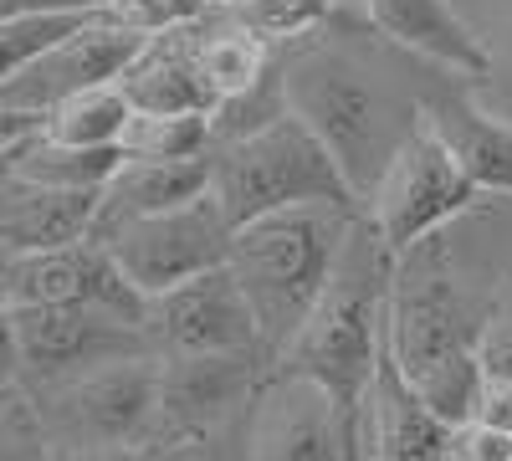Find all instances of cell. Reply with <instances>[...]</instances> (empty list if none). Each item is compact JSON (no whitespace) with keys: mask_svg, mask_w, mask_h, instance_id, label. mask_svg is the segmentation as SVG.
<instances>
[{"mask_svg":"<svg viewBox=\"0 0 512 461\" xmlns=\"http://www.w3.org/2000/svg\"><path fill=\"white\" fill-rule=\"evenodd\" d=\"M277 67L287 108L328 144L359 205L395 149L425 123V98L456 77L405 52L354 11L333 16L292 47H277Z\"/></svg>","mask_w":512,"mask_h":461,"instance_id":"cell-1","label":"cell"},{"mask_svg":"<svg viewBox=\"0 0 512 461\" xmlns=\"http://www.w3.org/2000/svg\"><path fill=\"white\" fill-rule=\"evenodd\" d=\"M390 277L395 257L384 251L374 226L359 216L344 251L333 262L323 298L313 303L308 323L292 333V344L277 354V369H303L338 400L354 436L359 400L374 380V364L390 344Z\"/></svg>","mask_w":512,"mask_h":461,"instance_id":"cell-2","label":"cell"},{"mask_svg":"<svg viewBox=\"0 0 512 461\" xmlns=\"http://www.w3.org/2000/svg\"><path fill=\"white\" fill-rule=\"evenodd\" d=\"M359 216L364 211H354V205H292V211L256 216L231 231L226 267L236 272L256 313L267 364H277L292 333L308 323Z\"/></svg>","mask_w":512,"mask_h":461,"instance_id":"cell-3","label":"cell"},{"mask_svg":"<svg viewBox=\"0 0 512 461\" xmlns=\"http://www.w3.org/2000/svg\"><path fill=\"white\" fill-rule=\"evenodd\" d=\"M210 190L226 205L231 226L292 211V205H354V211H364L328 144L292 108L262 129L210 144Z\"/></svg>","mask_w":512,"mask_h":461,"instance_id":"cell-4","label":"cell"},{"mask_svg":"<svg viewBox=\"0 0 512 461\" xmlns=\"http://www.w3.org/2000/svg\"><path fill=\"white\" fill-rule=\"evenodd\" d=\"M492 303L477 298L451 267L441 236L410 246L390 277V354L405 374L425 369L441 354L477 349Z\"/></svg>","mask_w":512,"mask_h":461,"instance_id":"cell-5","label":"cell"},{"mask_svg":"<svg viewBox=\"0 0 512 461\" xmlns=\"http://www.w3.org/2000/svg\"><path fill=\"white\" fill-rule=\"evenodd\" d=\"M482 200L487 195L466 180V170L446 149V139L431 123H420V129L395 149V159L384 164L374 190L364 195V221L374 226L384 251L400 262L410 246L441 236L456 216L477 211Z\"/></svg>","mask_w":512,"mask_h":461,"instance_id":"cell-6","label":"cell"},{"mask_svg":"<svg viewBox=\"0 0 512 461\" xmlns=\"http://www.w3.org/2000/svg\"><path fill=\"white\" fill-rule=\"evenodd\" d=\"M31 400L57 446H149L159 436V354L98 364Z\"/></svg>","mask_w":512,"mask_h":461,"instance_id":"cell-7","label":"cell"},{"mask_svg":"<svg viewBox=\"0 0 512 461\" xmlns=\"http://www.w3.org/2000/svg\"><path fill=\"white\" fill-rule=\"evenodd\" d=\"M231 231L236 226L226 216V205L216 200V190H205L175 205V211H154V216H139V221L108 231L103 246L113 251V262L144 298H159V292L180 287L200 272L226 267Z\"/></svg>","mask_w":512,"mask_h":461,"instance_id":"cell-8","label":"cell"},{"mask_svg":"<svg viewBox=\"0 0 512 461\" xmlns=\"http://www.w3.org/2000/svg\"><path fill=\"white\" fill-rule=\"evenodd\" d=\"M16 313L21 339V390H52L62 380H77L98 364L154 354L149 333L118 313H103L93 303H26Z\"/></svg>","mask_w":512,"mask_h":461,"instance_id":"cell-9","label":"cell"},{"mask_svg":"<svg viewBox=\"0 0 512 461\" xmlns=\"http://www.w3.org/2000/svg\"><path fill=\"white\" fill-rule=\"evenodd\" d=\"M246 461H354V436L313 374L272 364L246 405Z\"/></svg>","mask_w":512,"mask_h":461,"instance_id":"cell-10","label":"cell"},{"mask_svg":"<svg viewBox=\"0 0 512 461\" xmlns=\"http://www.w3.org/2000/svg\"><path fill=\"white\" fill-rule=\"evenodd\" d=\"M144 31H128L123 21L108 16V6L88 21L67 31L62 41H52L26 72H16L11 82H0V103H11L21 113H52L62 98L72 93H88V88H103V82H118L144 52Z\"/></svg>","mask_w":512,"mask_h":461,"instance_id":"cell-11","label":"cell"},{"mask_svg":"<svg viewBox=\"0 0 512 461\" xmlns=\"http://www.w3.org/2000/svg\"><path fill=\"white\" fill-rule=\"evenodd\" d=\"M144 328H149L154 354H236V349L262 354L256 313L231 267L200 272L180 287L159 292V298H149Z\"/></svg>","mask_w":512,"mask_h":461,"instance_id":"cell-12","label":"cell"},{"mask_svg":"<svg viewBox=\"0 0 512 461\" xmlns=\"http://www.w3.org/2000/svg\"><path fill=\"white\" fill-rule=\"evenodd\" d=\"M262 354H159V436L195 441L210 436L231 410L251 405L262 385Z\"/></svg>","mask_w":512,"mask_h":461,"instance_id":"cell-13","label":"cell"},{"mask_svg":"<svg viewBox=\"0 0 512 461\" xmlns=\"http://www.w3.org/2000/svg\"><path fill=\"white\" fill-rule=\"evenodd\" d=\"M451 426L420 400L410 374L384 344L354 415V461H446Z\"/></svg>","mask_w":512,"mask_h":461,"instance_id":"cell-14","label":"cell"},{"mask_svg":"<svg viewBox=\"0 0 512 461\" xmlns=\"http://www.w3.org/2000/svg\"><path fill=\"white\" fill-rule=\"evenodd\" d=\"M425 123L446 139V149L456 154L466 180H472L482 195L512 200V118L477 103L472 82L446 77L441 88L425 98Z\"/></svg>","mask_w":512,"mask_h":461,"instance_id":"cell-15","label":"cell"},{"mask_svg":"<svg viewBox=\"0 0 512 461\" xmlns=\"http://www.w3.org/2000/svg\"><path fill=\"white\" fill-rule=\"evenodd\" d=\"M359 16L441 72H456L466 82L487 72V52L456 0H359Z\"/></svg>","mask_w":512,"mask_h":461,"instance_id":"cell-16","label":"cell"},{"mask_svg":"<svg viewBox=\"0 0 512 461\" xmlns=\"http://www.w3.org/2000/svg\"><path fill=\"white\" fill-rule=\"evenodd\" d=\"M98 195L103 190H57L6 170L0 175V251L26 257V251H52L93 236Z\"/></svg>","mask_w":512,"mask_h":461,"instance_id":"cell-17","label":"cell"},{"mask_svg":"<svg viewBox=\"0 0 512 461\" xmlns=\"http://www.w3.org/2000/svg\"><path fill=\"white\" fill-rule=\"evenodd\" d=\"M210 190V154L195 159H128L113 170V180L98 195V216H93V241L108 231L154 216V211H175V205L195 200Z\"/></svg>","mask_w":512,"mask_h":461,"instance_id":"cell-18","label":"cell"},{"mask_svg":"<svg viewBox=\"0 0 512 461\" xmlns=\"http://www.w3.org/2000/svg\"><path fill=\"white\" fill-rule=\"evenodd\" d=\"M118 88L134 103V113H210L216 118V93H210V82L195 62L185 26L149 36L144 52L118 77Z\"/></svg>","mask_w":512,"mask_h":461,"instance_id":"cell-19","label":"cell"},{"mask_svg":"<svg viewBox=\"0 0 512 461\" xmlns=\"http://www.w3.org/2000/svg\"><path fill=\"white\" fill-rule=\"evenodd\" d=\"M123 164V144L108 149H72V144H52L47 134H26L16 144L11 170L36 180V185H57V190H103L113 180V170Z\"/></svg>","mask_w":512,"mask_h":461,"instance_id":"cell-20","label":"cell"},{"mask_svg":"<svg viewBox=\"0 0 512 461\" xmlns=\"http://www.w3.org/2000/svg\"><path fill=\"white\" fill-rule=\"evenodd\" d=\"M128 113H134V103L123 98V88L118 82H103V88L72 93L52 113H41V134L52 144H72V149H108L123 139Z\"/></svg>","mask_w":512,"mask_h":461,"instance_id":"cell-21","label":"cell"},{"mask_svg":"<svg viewBox=\"0 0 512 461\" xmlns=\"http://www.w3.org/2000/svg\"><path fill=\"white\" fill-rule=\"evenodd\" d=\"M98 11H103V0H88V6H31V11L0 16V82L26 72L52 41H62L77 26H88Z\"/></svg>","mask_w":512,"mask_h":461,"instance_id":"cell-22","label":"cell"},{"mask_svg":"<svg viewBox=\"0 0 512 461\" xmlns=\"http://www.w3.org/2000/svg\"><path fill=\"white\" fill-rule=\"evenodd\" d=\"M482 380H487L482 349H456V354H441V359H431L425 369H415V374H410V385L420 390V400L431 405L451 431L472 421L477 395H482Z\"/></svg>","mask_w":512,"mask_h":461,"instance_id":"cell-23","label":"cell"},{"mask_svg":"<svg viewBox=\"0 0 512 461\" xmlns=\"http://www.w3.org/2000/svg\"><path fill=\"white\" fill-rule=\"evenodd\" d=\"M118 144L128 159H195L216 144V123L210 113H128Z\"/></svg>","mask_w":512,"mask_h":461,"instance_id":"cell-24","label":"cell"},{"mask_svg":"<svg viewBox=\"0 0 512 461\" xmlns=\"http://www.w3.org/2000/svg\"><path fill=\"white\" fill-rule=\"evenodd\" d=\"M221 6L267 47H292V41L323 31L333 16H344L338 0H221Z\"/></svg>","mask_w":512,"mask_h":461,"instance_id":"cell-25","label":"cell"},{"mask_svg":"<svg viewBox=\"0 0 512 461\" xmlns=\"http://www.w3.org/2000/svg\"><path fill=\"white\" fill-rule=\"evenodd\" d=\"M466 21H472L482 52H487V72L472 82V93L492 113L512 118V0H487V11L482 16L466 11Z\"/></svg>","mask_w":512,"mask_h":461,"instance_id":"cell-26","label":"cell"},{"mask_svg":"<svg viewBox=\"0 0 512 461\" xmlns=\"http://www.w3.org/2000/svg\"><path fill=\"white\" fill-rule=\"evenodd\" d=\"M0 461H57V441L26 390L0 405Z\"/></svg>","mask_w":512,"mask_h":461,"instance_id":"cell-27","label":"cell"},{"mask_svg":"<svg viewBox=\"0 0 512 461\" xmlns=\"http://www.w3.org/2000/svg\"><path fill=\"white\" fill-rule=\"evenodd\" d=\"M108 16L123 21L128 31H144V36H164V31H180L200 16H210L221 0H103Z\"/></svg>","mask_w":512,"mask_h":461,"instance_id":"cell-28","label":"cell"},{"mask_svg":"<svg viewBox=\"0 0 512 461\" xmlns=\"http://www.w3.org/2000/svg\"><path fill=\"white\" fill-rule=\"evenodd\" d=\"M482 364L487 374H507L512 380V277L502 282V292L492 298V313H487V328H482Z\"/></svg>","mask_w":512,"mask_h":461,"instance_id":"cell-29","label":"cell"},{"mask_svg":"<svg viewBox=\"0 0 512 461\" xmlns=\"http://www.w3.org/2000/svg\"><path fill=\"white\" fill-rule=\"evenodd\" d=\"M446 461H512V431H497L487 421H466L451 431Z\"/></svg>","mask_w":512,"mask_h":461,"instance_id":"cell-30","label":"cell"},{"mask_svg":"<svg viewBox=\"0 0 512 461\" xmlns=\"http://www.w3.org/2000/svg\"><path fill=\"white\" fill-rule=\"evenodd\" d=\"M472 421H487L497 431H512V380H507V374H487V380H482Z\"/></svg>","mask_w":512,"mask_h":461,"instance_id":"cell-31","label":"cell"},{"mask_svg":"<svg viewBox=\"0 0 512 461\" xmlns=\"http://www.w3.org/2000/svg\"><path fill=\"white\" fill-rule=\"evenodd\" d=\"M21 390V339H16V313L0 303V395Z\"/></svg>","mask_w":512,"mask_h":461,"instance_id":"cell-32","label":"cell"},{"mask_svg":"<svg viewBox=\"0 0 512 461\" xmlns=\"http://www.w3.org/2000/svg\"><path fill=\"white\" fill-rule=\"evenodd\" d=\"M36 129H41V118H36V113H21V108H11V103H0V149L21 144V139L36 134Z\"/></svg>","mask_w":512,"mask_h":461,"instance_id":"cell-33","label":"cell"},{"mask_svg":"<svg viewBox=\"0 0 512 461\" xmlns=\"http://www.w3.org/2000/svg\"><path fill=\"white\" fill-rule=\"evenodd\" d=\"M57 461H139V446H57Z\"/></svg>","mask_w":512,"mask_h":461,"instance_id":"cell-34","label":"cell"},{"mask_svg":"<svg viewBox=\"0 0 512 461\" xmlns=\"http://www.w3.org/2000/svg\"><path fill=\"white\" fill-rule=\"evenodd\" d=\"M180 446H185V441H169V436H154L149 446H139V461H180Z\"/></svg>","mask_w":512,"mask_h":461,"instance_id":"cell-35","label":"cell"},{"mask_svg":"<svg viewBox=\"0 0 512 461\" xmlns=\"http://www.w3.org/2000/svg\"><path fill=\"white\" fill-rule=\"evenodd\" d=\"M31 6H88V0H0V16H11V11H31Z\"/></svg>","mask_w":512,"mask_h":461,"instance_id":"cell-36","label":"cell"},{"mask_svg":"<svg viewBox=\"0 0 512 461\" xmlns=\"http://www.w3.org/2000/svg\"><path fill=\"white\" fill-rule=\"evenodd\" d=\"M180 461H205V436L185 441V446H180Z\"/></svg>","mask_w":512,"mask_h":461,"instance_id":"cell-37","label":"cell"},{"mask_svg":"<svg viewBox=\"0 0 512 461\" xmlns=\"http://www.w3.org/2000/svg\"><path fill=\"white\" fill-rule=\"evenodd\" d=\"M338 6H344V11H354V16H359V0H338Z\"/></svg>","mask_w":512,"mask_h":461,"instance_id":"cell-38","label":"cell"},{"mask_svg":"<svg viewBox=\"0 0 512 461\" xmlns=\"http://www.w3.org/2000/svg\"><path fill=\"white\" fill-rule=\"evenodd\" d=\"M11 395H16V390H11ZM11 395H0V405H6V400H11Z\"/></svg>","mask_w":512,"mask_h":461,"instance_id":"cell-39","label":"cell"}]
</instances>
